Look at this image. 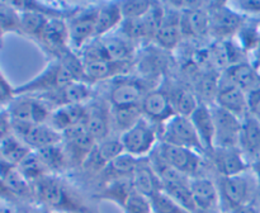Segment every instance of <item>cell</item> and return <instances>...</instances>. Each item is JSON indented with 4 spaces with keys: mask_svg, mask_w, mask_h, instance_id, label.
Returning a JSON list of instances; mask_svg holds the SVG:
<instances>
[{
    "mask_svg": "<svg viewBox=\"0 0 260 213\" xmlns=\"http://www.w3.org/2000/svg\"><path fill=\"white\" fill-rule=\"evenodd\" d=\"M36 203L52 213H99L93 198L61 175H47L33 184Z\"/></svg>",
    "mask_w": 260,
    "mask_h": 213,
    "instance_id": "1",
    "label": "cell"
},
{
    "mask_svg": "<svg viewBox=\"0 0 260 213\" xmlns=\"http://www.w3.org/2000/svg\"><path fill=\"white\" fill-rule=\"evenodd\" d=\"M220 194V209L222 213L233 212L235 208L260 197V190L251 170L235 176H213Z\"/></svg>",
    "mask_w": 260,
    "mask_h": 213,
    "instance_id": "2",
    "label": "cell"
},
{
    "mask_svg": "<svg viewBox=\"0 0 260 213\" xmlns=\"http://www.w3.org/2000/svg\"><path fill=\"white\" fill-rule=\"evenodd\" d=\"M76 80L75 76L62 60L51 58L42 71L30 80L18 85L15 93L18 95H43L62 88L66 84Z\"/></svg>",
    "mask_w": 260,
    "mask_h": 213,
    "instance_id": "3",
    "label": "cell"
},
{
    "mask_svg": "<svg viewBox=\"0 0 260 213\" xmlns=\"http://www.w3.org/2000/svg\"><path fill=\"white\" fill-rule=\"evenodd\" d=\"M108 83V89L104 98L108 100L111 106L141 105L146 94L160 85L132 74L118 76Z\"/></svg>",
    "mask_w": 260,
    "mask_h": 213,
    "instance_id": "4",
    "label": "cell"
},
{
    "mask_svg": "<svg viewBox=\"0 0 260 213\" xmlns=\"http://www.w3.org/2000/svg\"><path fill=\"white\" fill-rule=\"evenodd\" d=\"M155 152L173 169L189 179L200 176V175H210L207 172L211 171L210 165H208L205 155L201 152L185 149V147L173 146V145L164 144V142H159Z\"/></svg>",
    "mask_w": 260,
    "mask_h": 213,
    "instance_id": "5",
    "label": "cell"
},
{
    "mask_svg": "<svg viewBox=\"0 0 260 213\" xmlns=\"http://www.w3.org/2000/svg\"><path fill=\"white\" fill-rule=\"evenodd\" d=\"M160 132V127L142 117L135 126L119 136L123 152L135 159L149 157L159 145Z\"/></svg>",
    "mask_w": 260,
    "mask_h": 213,
    "instance_id": "6",
    "label": "cell"
},
{
    "mask_svg": "<svg viewBox=\"0 0 260 213\" xmlns=\"http://www.w3.org/2000/svg\"><path fill=\"white\" fill-rule=\"evenodd\" d=\"M121 154H123V147H122L119 136L117 134H112L108 138L96 142L95 147L90 152L88 159L76 171L80 183L83 180L88 187L103 171L104 167Z\"/></svg>",
    "mask_w": 260,
    "mask_h": 213,
    "instance_id": "7",
    "label": "cell"
},
{
    "mask_svg": "<svg viewBox=\"0 0 260 213\" xmlns=\"http://www.w3.org/2000/svg\"><path fill=\"white\" fill-rule=\"evenodd\" d=\"M2 200L15 207L37 204L32 183L20 174L17 166L4 161H2Z\"/></svg>",
    "mask_w": 260,
    "mask_h": 213,
    "instance_id": "8",
    "label": "cell"
},
{
    "mask_svg": "<svg viewBox=\"0 0 260 213\" xmlns=\"http://www.w3.org/2000/svg\"><path fill=\"white\" fill-rule=\"evenodd\" d=\"M160 142L194 150V151L205 155V147H203L189 117L177 114L172 119H169L161 127Z\"/></svg>",
    "mask_w": 260,
    "mask_h": 213,
    "instance_id": "9",
    "label": "cell"
},
{
    "mask_svg": "<svg viewBox=\"0 0 260 213\" xmlns=\"http://www.w3.org/2000/svg\"><path fill=\"white\" fill-rule=\"evenodd\" d=\"M211 36L216 41L231 40L236 36L248 17L240 14L228 3H210Z\"/></svg>",
    "mask_w": 260,
    "mask_h": 213,
    "instance_id": "10",
    "label": "cell"
},
{
    "mask_svg": "<svg viewBox=\"0 0 260 213\" xmlns=\"http://www.w3.org/2000/svg\"><path fill=\"white\" fill-rule=\"evenodd\" d=\"M98 9L99 4L83 5L73 17L68 19L70 46L74 52H79L84 46L95 38Z\"/></svg>",
    "mask_w": 260,
    "mask_h": 213,
    "instance_id": "11",
    "label": "cell"
},
{
    "mask_svg": "<svg viewBox=\"0 0 260 213\" xmlns=\"http://www.w3.org/2000/svg\"><path fill=\"white\" fill-rule=\"evenodd\" d=\"M205 157L211 171L215 172V176H235L249 171L251 167V164L239 147H213L211 151L206 152Z\"/></svg>",
    "mask_w": 260,
    "mask_h": 213,
    "instance_id": "12",
    "label": "cell"
},
{
    "mask_svg": "<svg viewBox=\"0 0 260 213\" xmlns=\"http://www.w3.org/2000/svg\"><path fill=\"white\" fill-rule=\"evenodd\" d=\"M7 111L13 122L25 123H48L52 109L36 95H18L8 105L2 106Z\"/></svg>",
    "mask_w": 260,
    "mask_h": 213,
    "instance_id": "13",
    "label": "cell"
},
{
    "mask_svg": "<svg viewBox=\"0 0 260 213\" xmlns=\"http://www.w3.org/2000/svg\"><path fill=\"white\" fill-rule=\"evenodd\" d=\"M96 141L85 126L75 127L62 133V146L68 156L70 171H78L95 147Z\"/></svg>",
    "mask_w": 260,
    "mask_h": 213,
    "instance_id": "14",
    "label": "cell"
},
{
    "mask_svg": "<svg viewBox=\"0 0 260 213\" xmlns=\"http://www.w3.org/2000/svg\"><path fill=\"white\" fill-rule=\"evenodd\" d=\"M140 106H141L142 116L160 128L169 119L177 116V112H175L164 81L146 94Z\"/></svg>",
    "mask_w": 260,
    "mask_h": 213,
    "instance_id": "15",
    "label": "cell"
},
{
    "mask_svg": "<svg viewBox=\"0 0 260 213\" xmlns=\"http://www.w3.org/2000/svg\"><path fill=\"white\" fill-rule=\"evenodd\" d=\"M38 46L51 58H61L70 52V34H69L68 20L52 18L48 19L42 34L36 41Z\"/></svg>",
    "mask_w": 260,
    "mask_h": 213,
    "instance_id": "16",
    "label": "cell"
},
{
    "mask_svg": "<svg viewBox=\"0 0 260 213\" xmlns=\"http://www.w3.org/2000/svg\"><path fill=\"white\" fill-rule=\"evenodd\" d=\"M13 133L19 137L32 151H38L43 147L62 142V134L52 128L48 123L13 122Z\"/></svg>",
    "mask_w": 260,
    "mask_h": 213,
    "instance_id": "17",
    "label": "cell"
},
{
    "mask_svg": "<svg viewBox=\"0 0 260 213\" xmlns=\"http://www.w3.org/2000/svg\"><path fill=\"white\" fill-rule=\"evenodd\" d=\"M84 126L96 142L103 141L113 134L111 104L106 98L94 96L86 103V119Z\"/></svg>",
    "mask_w": 260,
    "mask_h": 213,
    "instance_id": "18",
    "label": "cell"
},
{
    "mask_svg": "<svg viewBox=\"0 0 260 213\" xmlns=\"http://www.w3.org/2000/svg\"><path fill=\"white\" fill-rule=\"evenodd\" d=\"M141 51L140 55L137 53L135 60V67L139 70V76L161 84L162 81L160 80L164 79V73L169 66V60L167 57L168 51L157 47L156 45L152 46V43L142 46Z\"/></svg>",
    "mask_w": 260,
    "mask_h": 213,
    "instance_id": "19",
    "label": "cell"
},
{
    "mask_svg": "<svg viewBox=\"0 0 260 213\" xmlns=\"http://www.w3.org/2000/svg\"><path fill=\"white\" fill-rule=\"evenodd\" d=\"M211 109L215 121V147H221V149L239 147V137H240L243 119L220 108L216 104H212Z\"/></svg>",
    "mask_w": 260,
    "mask_h": 213,
    "instance_id": "20",
    "label": "cell"
},
{
    "mask_svg": "<svg viewBox=\"0 0 260 213\" xmlns=\"http://www.w3.org/2000/svg\"><path fill=\"white\" fill-rule=\"evenodd\" d=\"M42 99L51 109L71 104H86L94 98L93 86L85 81L74 80L62 88L43 95H36Z\"/></svg>",
    "mask_w": 260,
    "mask_h": 213,
    "instance_id": "21",
    "label": "cell"
},
{
    "mask_svg": "<svg viewBox=\"0 0 260 213\" xmlns=\"http://www.w3.org/2000/svg\"><path fill=\"white\" fill-rule=\"evenodd\" d=\"M180 19H182V10L174 5V3H170L169 7L165 5V14L161 27L154 38V43L157 47L172 52L180 45L184 38L180 27Z\"/></svg>",
    "mask_w": 260,
    "mask_h": 213,
    "instance_id": "22",
    "label": "cell"
},
{
    "mask_svg": "<svg viewBox=\"0 0 260 213\" xmlns=\"http://www.w3.org/2000/svg\"><path fill=\"white\" fill-rule=\"evenodd\" d=\"M140 159H135V157L129 156L127 154H121L119 156H117L116 159L112 160L106 167H104L103 171L88 185L89 189L93 192V194L95 192H98L99 189L104 188L106 185L111 184V183L117 182V180L121 179H128L132 178L135 169H136V165L139 162Z\"/></svg>",
    "mask_w": 260,
    "mask_h": 213,
    "instance_id": "23",
    "label": "cell"
},
{
    "mask_svg": "<svg viewBox=\"0 0 260 213\" xmlns=\"http://www.w3.org/2000/svg\"><path fill=\"white\" fill-rule=\"evenodd\" d=\"M220 108L230 112L234 116L244 119L248 116V96L244 90L234 85L231 81L221 75L215 103Z\"/></svg>",
    "mask_w": 260,
    "mask_h": 213,
    "instance_id": "24",
    "label": "cell"
},
{
    "mask_svg": "<svg viewBox=\"0 0 260 213\" xmlns=\"http://www.w3.org/2000/svg\"><path fill=\"white\" fill-rule=\"evenodd\" d=\"M189 187L198 209H220V194L215 178L200 175L190 178Z\"/></svg>",
    "mask_w": 260,
    "mask_h": 213,
    "instance_id": "25",
    "label": "cell"
},
{
    "mask_svg": "<svg viewBox=\"0 0 260 213\" xmlns=\"http://www.w3.org/2000/svg\"><path fill=\"white\" fill-rule=\"evenodd\" d=\"M131 180L135 189L147 198L162 192V182L152 167L149 157L139 160Z\"/></svg>",
    "mask_w": 260,
    "mask_h": 213,
    "instance_id": "26",
    "label": "cell"
},
{
    "mask_svg": "<svg viewBox=\"0 0 260 213\" xmlns=\"http://www.w3.org/2000/svg\"><path fill=\"white\" fill-rule=\"evenodd\" d=\"M85 119L86 104H71L52 109L48 124L62 134L69 129L84 124Z\"/></svg>",
    "mask_w": 260,
    "mask_h": 213,
    "instance_id": "27",
    "label": "cell"
},
{
    "mask_svg": "<svg viewBox=\"0 0 260 213\" xmlns=\"http://www.w3.org/2000/svg\"><path fill=\"white\" fill-rule=\"evenodd\" d=\"M221 75L231 81L234 85L245 91L246 94L260 86V73L249 60L229 66Z\"/></svg>",
    "mask_w": 260,
    "mask_h": 213,
    "instance_id": "28",
    "label": "cell"
},
{
    "mask_svg": "<svg viewBox=\"0 0 260 213\" xmlns=\"http://www.w3.org/2000/svg\"><path fill=\"white\" fill-rule=\"evenodd\" d=\"M197 131L198 137L205 147L206 152L211 151L215 147V121L211 105L206 103H200L192 116L189 117Z\"/></svg>",
    "mask_w": 260,
    "mask_h": 213,
    "instance_id": "29",
    "label": "cell"
},
{
    "mask_svg": "<svg viewBox=\"0 0 260 213\" xmlns=\"http://www.w3.org/2000/svg\"><path fill=\"white\" fill-rule=\"evenodd\" d=\"M103 47L111 60L118 62H134L137 56V46L122 36L121 33H111L101 38Z\"/></svg>",
    "mask_w": 260,
    "mask_h": 213,
    "instance_id": "30",
    "label": "cell"
},
{
    "mask_svg": "<svg viewBox=\"0 0 260 213\" xmlns=\"http://www.w3.org/2000/svg\"><path fill=\"white\" fill-rule=\"evenodd\" d=\"M239 149L250 164L260 156V122L249 114L243 119L241 124Z\"/></svg>",
    "mask_w": 260,
    "mask_h": 213,
    "instance_id": "31",
    "label": "cell"
},
{
    "mask_svg": "<svg viewBox=\"0 0 260 213\" xmlns=\"http://www.w3.org/2000/svg\"><path fill=\"white\" fill-rule=\"evenodd\" d=\"M122 22H123V14L121 10V2L99 4L98 15H96L95 38L106 37L114 30H118Z\"/></svg>",
    "mask_w": 260,
    "mask_h": 213,
    "instance_id": "32",
    "label": "cell"
},
{
    "mask_svg": "<svg viewBox=\"0 0 260 213\" xmlns=\"http://www.w3.org/2000/svg\"><path fill=\"white\" fill-rule=\"evenodd\" d=\"M135 190L136 189L132 184L131 178H128V179L117 180V182L106 185L98 192L91 194V198H93L94 202H111L118 205L122 209V207L126 204V202Z\"/></svg>",
    "mask_w": 260,
    "mask_h": 213,
    "instance_id": "33",
    "label": "cell"
},
{
    "mask_svg": "<svg viewBox=\"0 0 260 213\" xmlns=\"http://www.w3.org/2000/svg\"><path fill=\"white\" fill-rule=\"evenodd\" d=\"M168 91L172 98L175 112L179 116L190 117L193 112L200 105V99L196 95L193 88L183 85V84H167Z\"/></svg>",
    "mask_w": 260,
    "mask_h": 213,
    "instance_id": "34",
    "label": "cell"
},
{
    "mask_svg": "<svg viewBox=\"0 0 260 213\" xmlns=\"http://www.w3.org/2000/svg\"><path fill=\"white\" fill-rule=\"evenodd\" d=\"M35 152L38 155V157L51 175L63 176V174L70 171V165H69V160L66 156L65 149L62 146V142L43 147V149Z\"/></svg>",
    "mask_w": 260,
    "mask_h": 213,
    "instance_id": "35",
    "label": "cell"
},
{
    "mask_svg": "<svg viewBox=\"0 0 260 213\" xmlns=\"http://www.w3.org/2000/svg\"><path fill=\"white\" fill-rule=\"evenodd\" d=\"M30 152H33L32 150L14 133L8 134V136L0 138L2 161L7 162V164L18 166Z\"/></svg>",
    "mask_w": 260,
    "mask_h": 213,
    "instance_id": "36",
    "label": "cell"
},
{
    "mask_svg": "<svg viewBox=\"0 0 260 213\" xmlns=\"http://www.w3.org/2000/svg\"><path fill=\"white\" fill-rule=\"evenodd\" d=\"M113 134L121 136L142 118L141 106H111Z\"/></svg>",
    "mask_w": 260,
    "mask_h": 213,
    "instance_id": "37",
    "label": "cell"
},
{
    "mask_svg": "<svg viewBox=\"0 0 260 213\" xmlns=\"http://www.w3.org/2000/svg\"><path fill=\"white\" fill-rule=\"evenodd\" d=\"M162 192L189 212H197V207H196L192 190L189 187V179L162 183Z\"/></svg>",
    "mask_w": 260,
    "mask_h": 213,
    "instance_id": "38",
    "label": "cell"
},
{
    "mask_svg": "<svg viewBox=\"0 0 260 213\" xmlns=\"http://www.w3.org/2000/svg\"><path fill=\"white\" fill-rule=\"evenodd\" d=\"M0 30L3 40L7 34L23 36L20 10L12 2L0 3Z\"/></svg>",
    "mask_w": 260,
    "mask_h": 213,
    "instance_id": "39",
    "label": "cell"
},
{
    "mask_svg": "<svg viewBox=\"0 0 260 213\" xmlns=\"http://www.w3.org/2000/svg\"><path fill=\"white\" fill-rule=\"evenodd\" d=\"M22 15L23 36L30 38L33 42L40 38L50 18L40 12L32 9H19Z\"/></svg>",
    "mask_w": 260,
    "mask_h": 213,
    "instance_id": "40",
    "label": "cell"
},
{
    "mask_svg": "<svg viewBox=\"0 0 260 213\" xmlns=\"http://www.w3.org/2000/svg\"><path fill=\"white\" fill-rule=\"evenodd\" d=\"M17 169L19 170L20 174H22L28 182L32 183V184H35V183H37L38 180L47 176V175H51L35 151L30 152V154L18 165Z\"/></svg>",
    "mask_w": 260,
    "mask_h": 213,
    "instance_id": "41",
    "label": "cell"
},
{
    "mask_svg": "<svg viewBox=\"0 0 260 213\" xmlns=\"http://www.w3.org/2000/svg\"><path fill=\"white\" fill-rule=\"evenodd\" d=\"M152 213H192L168 197L164 192L150 198Z\"/></svg>",
    "mask_w": 260,
    "mask_h": 213,
    "instance_id": "42",
    "label": "cell"
},
{
    "mask_svg": "<svg viewBox=\"0 0 260 213\" xmlns=\"http://www.w3.org/2000/svg\"><path fill=\"white\" fill-rule=\"evenodd\" d=\"M154 2L147 0H128L121 2V10L123 14V19H140L144 18L149 13Z\"/></svg>",
    "mask_w": 260,
    "mask_h": 213,
    "instance_id": "43",
    "label": "cell"
},
{
    "mask_svg": "<svg viewBox=\"0 0 260 213\" xmlns=\"http://www.w3.org/2000/svg\"><path fill=\"white\" fill-rule=\"evenodd\" d=\"M122 210L123 213H152L151 202H150V198L135 190L126 204L122 207Z\"/></svg>",
    "mask_w": 260,
    "mask_h": 213,
    "instance_id": "44",
    "label": "cell"
},
{
    "mask_svg": "<svg viewBox=\"0 0 260 213\" xmlns=\"http://www.w3.org/2000/svg\"><path fill=\"white\" fill-rule=\"evenodd\" d=\"M229 4L245 17L260 19V0H240V2H229Z\"/></svg>",
    "mask_w": 260,
    "mask_h": 213,
    "instance_id": "45",
    "label": "cell"
},
{
    "mask_svg": "<svg viewBox=\"0 0 260 213\" xmlns=\"http://www.w3.org/2000/svg\"><path fill=\"white\" fill-rule=\"evenodd\" d=\"M15 89H17V86L12 85L4 71L2 70V73H0V101H2V106L8 105L17 96Z\"/></svg>",
    "mask_w": 260,
    "mask_h": 213,
    "instance_id": "46",
    "label": "cell"
},
{
    "mask_svg": "<svg viewBox=\"0 0 260 213\" xmlns=\"http://www.w3.org/2000/svg\"><path fill=\"white\" fill-rule=\"evenodd\" d=\"M248 96V113L260 122V86L246 94Z\"/></svg>",
    "mask_w": 260,
    "mask_h": 213,
    "instance_id": "47",
    "label": "cell"
},
{
    "mask_svg": "<svg viewBox=\"0 0 260 213\" xmlns=\"http://www.w3.org/2000/svg\"><path fill=\"white\" fill-rule=\"evenodd\" d=\"M230 213H260V197L251 200V202L240 205V207L235 208Z\"/></svg>",
    "mask_w": 260,
    "mask_h": 213,
    "instance_id": "48",
    "label": "cell"
},
{
    "mask_svg": "<svg viewBox=\"0 0 260 213\" xmlns=\"http://www.w3.org/2000/svg\"><path fill=\"white\" fill-rule=\"evenodd\" d=\"M249 61L253 63L254 67L260 73V41L258 45H256V47L254 48L253 52L250 53V56H249Z\"/></svg>",
    "mask_w": 260,
    "mask_h": 213,
    "instance_id": "49",
    "label": "cell"
},
{
    "mask_svg": "<svg viewBox=\"0 0 260 213\" xmlns=\"http://www.w3.org/2000/svg\"><path fill=\"white\" fill-rule=\"evenodd\" d=\"M22 213H52L50 209L40 204H32L22 208Z\"/></svg>",
    "mask_w": 260,
    "mask_h": 213,
    "instance_id": "50",
    "label": "cell"
},
{
    "mask_svg": "<svg viewBox=\"0 0 260 213\" xmlns=\"http://www.w3.org/2000/svg\"><path fill=\"white\" fill-rule=\"evenodd\" d=\"M250 170H251V172L254 174V176H255L256 183H258V187L260 190V156L258 157V159H255L253 162H251Z\"/></svg>",
    "mask_w": 260,
    "mask_h": 213,
    "instance_id": "51",
    "label": "cell"
},
{
    "mask_svg": "<svg viewBox=\"0 0 260 213\" xmlns=\"http://www.w3.org/2000/svg\"><path fill=\"white\" fill-rule=\"evenodd\" d=\"M0 213H22V209L19 212V207H15V205L10 204V203L2 200V209H0Z\"/></svg>",
    "mask_w": 260,
    "mask_h": 213,
    "instance_id": "52",
    "label": "cell"
},
{
    "mask_svg": "<svg viewBox=\"0 0 260 213\" xmlns=\"http://www.w3.org/2000/svg\"><path fill=\"white\" fill-rule=\"evenodd\" d=\"M196 213H222L221 209H198Z\"/></svg>",
    "mask_w": 260,
    "mask_h": 213,
    "instance_id": "53",
    "label": "cell"
}]
</instances>
